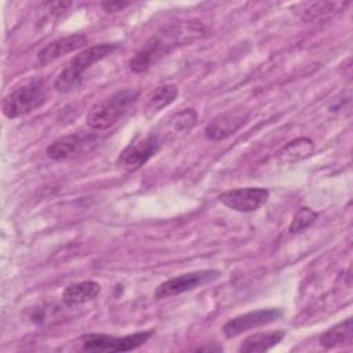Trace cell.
Instances as JSON below:
<instances>
[{
    "mask_svg": "<svg viewBox=\"0 0 353 353\" xmlns=\"http://www.w3.org/2000/svg\"><path fill=\"white\" fill-rule=\"evenodd\" d=\"M205 34L201 23L172 22L153 33L130 59L128 66L135 73H143L179 46L189 44Z\"/></svg>",
    "mask_w": 353,
    "mask_h": 353,
    "instance_id": "obj_1",
    "label": "cell"
},
{
    "mask_svg": "<svg viewBox=\"0 0 353 353\" xmlns=\"http://www.w3.org/2000/svg\"><path fill=\"white\" fill-rule=\"evenodd\" d=\"M101 292V285L94 280H84L80 283H73L63 288L62 302L69 306H80L87 302L94 301Z\"/></svg>",
    "mask_w": 353,
    "mask_h": 353,
    "instance_id": "obj_14",
    "label": "cell"
},
{
    "mask_svg": "<svg viewBox=\"0 0 353 353\" xmlns=\"http://www.w3.org/2000/svg\"><path fill=\"white\" fill-rule=\"evenodd\" d=\"M87 43H88V39L83 33H74V34L59 37L48 43L47 46H44L37 52V62L40 65H48L55 59L62 58L66 54H70L76 50L83 48Z\"/></svg>",
    "mask_w": 353,
    "mask_h": 353,
    "instance_id": "obj_12",
    "label": "cell"
},
{
    "mask_svg": "<svg viewBox=\"0 0 353 353\" xmlns=\"http://www.w3.org/2000/svg\"><path fill=\"white\" fill-rule=\"evenodd\" d=\"M197 121V112L194 109H182L168 116L154 131L165 143L179 135L189 132Z\"/></svg>",
    "mask_w": 353,
    "mask_h": 353,
    "instance_id": "obj_13",
    "label": "cell"
},
{
    "mask_svg": "<svg viewBox=\"0 0 353 353\" xmlns=\"http://www.w3.org/2000/svg\"><path fill=\"white\" fill-rule=\"evenodd\" d=\"M119 47V43H101L84 48L77 55H74L59 72L54 81V88L58 92H70L72 90L80 87L84 72L90 69L94 63L114 52Z\"/></svg>",
    "mask_w": 353,
    "mask_h": 353,
    "instance_id": "obj_2",
    "label": "cell"
},
{
    "mask_svg": "<svg viewBox=\"0 0 353 353\" xmlns=\"http://www.w3.org/2000/svg\"><path fill=\"white\" fill-rule=\"evenodd\" d=\"M164 145L161 138L153 131L146 137L135 138L119 154L116 165L119 170L132 172L145 165Z\"/></svg>",
    "mask_w": 353,
    "mask_h": 353,
    "instance_id": "obj_5",
    "label": "cell"
},
{
    "mask_svg": "<svg viewBox=\"0 0 353 353\" xmlns=\"http://www.w3.org/2000/svg\"><path fill=\"white\" fill-rule=\"evenodd\" d=\"M178 94L179 91L174 84H163L156 87L148 97L146 110L152 114L161 110L163 108H167L176 99Z\"/></svg>",
    "mask_w": 353,
    "mask_h": 353,
    "instance_id": "obj_18",
    "label": "cell"
},
{
    "mask_svg": "<svg viewBox=\"0 0 353 353\" xmlns=\"http://www.w3.org/2000/svg\"><path fill=\"white\" fill-rule=\"evenodd\" d=\"M320 343L325 349L352 346L353 343V320L349 317L342 323L331 327L320 335Z\"/></svg>",
    "mask_w": 353,
    "mask_h": 353,
    "instance_id": "obj_16",
    "label": "cell"
},
{
    "mask_svg": "<svg viewBox=\"0 0 353 353\" xmlns=\"http://www.w3.org/2000/svg\"><path fill=\"white\" fill-rule=\"evenodd\" d=\"M269 197V190L265 188H237L222 192L218 200L228 208L237 212H254L259 210Z\"/></svg>",
    "mask_w": 353,
    "mask_h": 353,
    "instance_id": "obj_9",
    "label": "cell"
},
{
    "mask_svg": "<svg viewBox=\"0 0 353 353\" xmlns=\"http://www.w3.org/2000/svg\"><path fill=\"white\" fill-rule=\"evenodd\" d=\"M139 94V90L124 88L97 102L87 113V125L98 131L112 127L138 101Z\"/></svg>",
    "mask_w": 353,
    "mask_h": 353,
    "instance_id": "obj_3",
    "label": "cell"
},
{
    "mask_svg": "<svg viewBox=\"0 0 353 353\" xmlns=\"http://www.w3.org/2000/svg\"><path fill=\"white\" fill-rule=\"evenodd\" d=\"M48 98V88L43 80L29 81L10 94H7L1 103L3 114L8 119L25 116L40 108Z\"/></svg>",
    "mask_w": 353,
    "mask_h": 353,
    "instance_id": "obj_4",
    "label": "cell"
},
{
    "mask_svg": "<svg viewBox=\"0 0 353 353\" xmlns=\"http://www.w3.org/2000/svg\"><path fill=\"white\" fill-rule=\"evenodd\" d=\"M128 6H131V1H124V0H117V1H101V7L106 11V12H117L121 11L124 8H127Z\"/></svg>",
    "mask_w": 353,
    "mask_h": 353,
    "instance_id": "obj_21",
    "label": "cell"
},
{
    "mask_svg": "<svg viewBox=\"0 0 353 353\" xmlns=\"http://www.w3.org/2000/svg\"><path fill=\"white\" fill-rule=\"evenodd\" d=\"M97 142V135L94 132H72L68 135H63L48 145L46 153L52 160H65L74 157L91 146H94Z\"/></svg>",
    "mask_w": 353,
    "mask_h": 353,
    "instance_id": "obj_10",
    "label": "cell"
},
{
    "mask_svg": "<svg viewBox=\"0 0 353 353\" xmlns=\"http://www.w3.org/2000/svg\"><path fill=\"white\" fill-rule=\"evenodd\" d=\"M153 330L139 331L124 336L106 334H88L81 338V350L85 352H128L145 345L153 335Z\"/></svg>",
    "mask_w": 353,
    "mask_h": 353,
    "instance_id": "obj_6",
    "label": "cell"
},
{
    "mask_svg": "<svg viewBox=\"0 0 353 353\" xmlns=\"http://www.w3.org/2000/svg\"><path fill=\"white\" fill-rule=\"evenodd\" d=\"M349 6V3H313L306 4V10H303L302 18L306 21H317L330 18L335 14L343 11V8Z\"/></svg>",
    "mask_w": 353,
    "mask_h": 353,
    "instance_id": "obj_19",
    "label": "cell"
},
{
    "mask_svg": "<svg viewBox=\"0 0 353 353\" xmlns=\"http://www.w3.org/2000/svg\"><path fill=\"white\" fill-rule=\"evenodd\" d=\"M221 274L222 273L216 269H201V270L183 273L159 284V287L154 291V296L157 299H161V298L179 295V294L200 288L205 284L214 283L221 277Z\"/></svg>",
    "mask_w": 353,
    "mask_h": 353,
    "instance_id": "obj_7",
    "label": "cell"
},
{
    "mask_svg": "<svg viewBox=\"0 0 353 353\" xmlns=\"http://www.w3.org/2000/svg\"><path fill=\"white\" fill-rule=\"evenodd\" d=\"M317 218H319V214L314 210H312L309 207H302L294 214L290 228H288V232L291 234L299 233V232L307 229L309 226H312Z\"/></svg>",
    "mask_w": 353,
    "mask_h": 353,
    "instance_id": "obj_20",
    "label": "cell"
},
{
    "mask_svg": "<svg viewBox=\"0 0 353 353\" xmlns=\"http://www.w3.org/2000/svg\"><path fill=\"white\" fill-rule=\"evenodd\" d=\"M248 120L247 110H226L216 114L204 128V135L210 141H222L239 131Z\"/></svg>",
    "mask_w": 353,
    "mask_h": 353,
    "instance_id": "obj_11",
    "label": "cell"
},
{
    "mask_svg": "<svg viewBox=\"0 0 353 353\" xmlns=\"http://www.w3.org/2000/svg\"><path fill=\"white\" fill-rule=\"evenodd\" d=\"M285 336V332L283 330H273L268 332H256L252 335H248L239 347V352L241 353H255V352H266L272 349L273 346L279 345L283 338Z\"/></svg>",
    "mask_w": 353,
    "mask_h": 353,
    "instance_id": "obj_17",
    "label": "cell"
},
{
    "mask_svg": "<svg viewBox=\"0 0 353 353\" xmlns=\"http://www.w3.org/2000/svg\"><path fill=\"white\" fill-rule=\"evenodd\" d=\"M314 150V142L307 137H299L285 143L277 153L276 160L280 164H292L309 157Z\"/></svg>",
    "mask_w": 353,
    "mask_h": 353,
    "instance_id": "obj_15",
    "label": "cell"
},
{
    "mask_svg": "<svg viewBox=\"0 0 353 353\" xmlns=\"http://www.w3.org/2000/svg\"><path fill=\"white\" fill-rule=\"evenodd\" d=\"M281 316H283V310L280 307H266V309L247 312L244 314L230 319L222 327V331L226 338H229V339L236 338V336L241 335L243 332H247L250 330L277 321Z\"/></svg>",
    "mask_w": 353,
    "mask_h": 353,
    "instance_id": "obj_8",
    "label": "cell"
},
{
    "mask_svg": "<svg viewBox=\"0 0 353 353\" xmlns=\"http://www.w3.org/2000/svg\"><path fill=\"white\" fill-rule=\"evenodd\" d=\"M197 352H222V346L221 345H205V346H200L196 349Z\"/></svg>",
    "mask_w": 353,
    "mask_h": 353,
    "instance_id": "obj_22",
    "label": "cell"
}]
</instances>
